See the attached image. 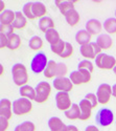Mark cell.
Masks as SVG:
<instances>
[{
  "label": "cell",
  "mask_w": 116,
  "mask_h": 131,
  "mask_svg": "<svg viewBox=\"0 0 116 131\" xmlns=\"http://www.w3.org/2000/svg\"><path fill=\"white\" fill-rule=\"evenodd\" d=\"M12 77L15 85L19 87L27 85L28 72L26 66L22 63H15L12 66Z\"/></svg>",
  "instance_id": "6da1fadb"
},
{
  "label": "cell",
  "mask_w": 116,
  "mask_h": 131,
  "mask_svg": "<svg viewBox=\"0 0 116 131\" xmlns=\"http://www.w3.org/2000/svg\"><path fill=\"white\" fill-rule=\"evenodd\" d=\"M48 59L45 52L39 51L35 56L31 58L30 61V69L35 74H40L41 72H44L47 64H48Z\"/></svg>",
  "instance_id": "7a4b0ae2"
},
{
  "label": "cell",
  "mask_w": 116,
  "mask_h": 131,
  "mask_svg": "<svg viewBox=\"0 0 116 131\" xmlns=\"http://www.w3.org/2000/svg\"><path fill=\"white\" fill-rule=\"evenodd\" d=\"M36 100L35 102L38 104H43L48 101L49 96L51 94L52 87L47 81H41L39 82L36 87Z\"/></svg>",
  "instance_id": "3957f363"
},
{
  "label": "cell",
  "mask_w": 116,
  "mask_h": 131,
  "mask_svg": "<svg viewBox=\"0 0 116 131\" xmlns=\"http://www.w3.org/2000/svg\"><path fill=\"white\" fill-rule=\"evenodd\" d=\"M33 101L25 97H19L13 102V112L16 115H26L33 111Z\"/></svg>",
  "instance_id": "277c9868"
},
{
  "label": "cell",
  "mask_w": 116,
  "mask_h": 131,
  "mask_svg": "<svg viewBox=\"0 0 116 131\" xmlns=\"http://www.w3.org/2000/svg\"><path fill=\"white\" fill-rule=\"evenodd\" d=\"M96 67L99 69H105V70H113L114 67L116 66V59L113 56L107 54L105 52L99 53L98 56L94 60Z\"/></svg>",
  "instance_id": "5b68a950"
},
{
  "label": "cell",
  "mask_w": 116,
  "mask_h": 131,
  "mask_svg": "<svg viewBox=\"0 0 116 131\" xmlns=\"http://www.w3.org/2000/svg\"><path fill=\"white\" fill-rule=\"evenodd\" d=\"M69 79L71 80L73 85L87 84V83L91 82V80H92V73L88 70L78 69V70H73L70 72Z\"/></svg>",
  "instance_id": "8992f818"
},
{
  "label": "cell",
  "mask_w": 116,
  "mask_h": 131,
  "mask_svg": "<svg viewBox=\"0 0 116 131\" xmlns=\"http://www.w3.org/2000/svg\"><path fill=\"white\" fill-rule=\"evenodd\" d=\"M96 123L101 127H108L114 122V113L110 108H101L95 115Z\"/></svg>",
  "instance_id": "52a82bcc"
},
{
  "label": "cell",
  "mask_w": 116,
  "mask_h": 131,
  "mask_svg": "<svg viewBox=\"0 0 116 131\" xmlns=\"http://www.w3.org/2000/svg\"><path fill=\"white\" fill-rule=\"evenodd\" d=\"M81 54L86 60H95V58L101 53V48L97 45L96 42H91L87 45H83L80 47Z\"/></svg>",
  "instance_id": "ba28073f"
},
{
  "label": "cell",
  "mask_w": 116,
  "mask_h": 131,
  "mask_svg": "<svg viewBox=\"0 0 116 131\" xmlns=\"http://www.w3.org/2000/svg\"><path fill=\"white\" fill-rule=\"evenodd\" d=\"M96 96H97V100L98 103L101 105H107L112 95V86L109 85L108 83H102L97 87V90H96Z\"/></svg>",
  "instance_id": "9c48e42d"
},
{
  "label": "cell",
  "mask_w": 116,
  "mask_h": 131,
  "mask_svg": "<svg viewBox=\"0 0 116 131\" xmlns=\"http://www.w3.org/2000/svg\"><path fill=\"white\" fill-rule=\"evenodd\" d=\"M73 85L71 80L67 77L64 78H56L52 81V87L58 90V92H70L73 89Z\"/></svg>",
  "instance_id": "30bf717a"
},
{
  "label": "cell",
  "mask_w": 116,
  "mask_h": 131,
  "mask_svg": "<svg viewBox=\"0 0 116 131\" xmlns=\"http://www.w3.org/2000/svg\"><path fill=\"white\" fill-rule=\"evenodd\" d=\"M56 105L61 111H67L72 106V102L68 92H57L56 94Z\"/></svg>",
  "instance_id": "8fae6325"
},
{
  "label": "cell",
  "mask_w": 116,
  "mask_h": 131,
  "mask_svg": "<svg viewBox=\"0 0 116 131\" xmlns=\"http://www.w3.org/2000/svg\"><path fill=\"white\" fill-rule=\"evenodd\" d=\"M13 113V102L5 97L0 100V117H4L9 121Z\"/></svg>",
  "instance_id": "7c38bea8"
},
{
  "label": "cell",
  "mask_w": 116,
  "mask_h": 131,
  "mask_svg": "<svg viewBox=\"0 0 116 131\" xmlns=\"http://www.w3.org/2000/svg\"><path fill=\"white\" fill-rule=\"evenodd\" d=\"M85 29L91 36H99L101 30L104 29V26H102V23L99 20L93 18V19H89L86 22Z\"/></svg>",
  "instance_id": "4fadbf2b"
},
{
  "label": "cell",
  "mask_w": 116,
  "mask_h": 131,
  "mask_svg": "<svg viewBox=\"0 0 116 131\" xmlns=\"http://www.w3.org/2000/svg\"><path fill=\"white\" fill-rule=\"evenodd\" d=\"M48 127L50 131H69V125H66L58 116H51L48 119Z\"/></svg>",
  "instance_id": "5bb4252c"
},
{
  "label": "cell",
  "mask_w": 116,
  "mask_h": 131,
  "mask_svg": "<svg viewBox=\"0 0 116 131\" xmlns=\"http://www.w3.org/2000/svg\"><path fill=\"white\" fill-rule=\"evenodd\" d=\"M80 105V109H81V116L80 119L81 121H88V119L91 117V113H92V105L90 104L89 101H87L85 97L83 100L80 101L79 103Z\"/></svg>",
  "instance_id": "9a60e30c"
},
{
  "label": "cell",
  "mask_w": 116,
  "mask_h": 131,
  "mask_svg": "<svg viewBox=\"0 0 116 131\" xmlns=\"http://www.w3.org/2000/svg\"><path fill=\"white\" fill-rule=\"evenodd\" d=\"M78 1H71V0H56V5L59 7L60 12L63 16H66L70 10L75 9V3Z\"/></svg>",
  "instance_id": "2e32d148"
},
{
  "label": "cell",
  "mask_w": 116,
  "mask_h": 131,
  "mask_svg": "<svg viewBox=\"0 0 116 131\" xmlns=\"http://www.w3.org/2000/svg\"><path fill=\"white\" fill-rule=\"evenodd\" d=\"M96 43L101 50H108L113 46V39L108 34H100L96 38Z\"/></svg>",
  "instance_id": "e0dca14e"
},
{
  "label": "cell",
  "mask_w": 116,
  "mask_h": 131,
  "mask_svg": "<svg viewBox=\"0 0 116 131\" xmlns=\"http://www.w3.org/2000/svg\"><path fill=\"white\" fill-rule=\"evenodd\" d=\"M16 18V12L12 9H5L0 14V24L3 25H13Z\"/></svg>",
  "instance_id": "ac0fdd59"
},
{
  "label": "cell",
  "mask_w": 116,
  "mask_h": 131,
  "mask_svg": "<svg viewBox=\"0 0 116 131\" xmlns=\"http://www.w3.org/2000/svg\"><path fill=\"white\" fill-rule=\"evenodd\" d=\"M33 12H34V16L36 19H41L46 16L47 13V8L45 6V4L43 2L40 1H33Z\"/></svg>",
  "instance_id": "d6986e66"
},
{
  "label": "cell",
  "mask_w": 116,
  "mask_h": 131,
  "mask_svg": "<svg viewBox=\"0 0 116 131\" xmlns=\"http://www.w3.org/2000/svg\"><path fill=\"white\" fill-rule=\"evenodd\" d=\"M91 38H92V36L86 29H81L75 34V41L81 46L87 45L89 43H91Z\"/></svg>",
  "instance_id": "ffe728a7"
},
{
  "label": "cell",
  "mask_w": 116,
  "mask_h": 131,
  "mask_svg": "<svg viewBox=\"0 0 116 131\" xmlns=\"http://www.w3.org/2000/svg\"><path fill=\"white\" fill-rule=\"evenodd\" d=\"M19 93L21 97H25L30 101H35L36 100V89L35 87H31L29 85H24L19 88Z\"/></svg>",
  "instance_id": "44dd1931"
},
{
  "label": "cell",
  "mask_w": 116,
  "mask_h": 131,
  "mask_svg": "<svg viewBox=\"0 0 116 131\" xmlns=\"http://www.w3.org/2000/svg\"><path fill=\"white\" fill-rule=\"evenodd\" d=\"M57 68H58V63L55 60H49L48 64L44 70V77L46 79H56L57 78Z\"/></svg>",
  "instance_id": "7402d4cb"
},
{
  "label": "cell",
  "mask_w": 116,
  "mask_h": 131,
  "mask_svg": "<svg viewBox=\"0 0 116 131\" xmlns=\"http://www.w3.org/2000/svg\"><path fill=\"white\" fill-rule=\"evenodd\" d=\"M39 28L40 30H42L45 34V32L49 29H52L55 28V21L52 20V18L48 17V16H45L43 18H41L39 20Z\"/></svg>",
  "instance_id": "603a6c76"
},
{
  "label": "cell",
  "mask_w": 116,
  "mask_h": 131,
  "mask_svg": "<svg viewBox=\"0 0 116 131\" xmlns=\"http://www.w3.org/2000/svg\"><path fill=\"white\" fill-rule=\"evenodd\" d=\"M65 116L70 119V121H75V119H80L81 116V109H80V105L73 103L72 106L68 109L67 111H65Z\"/></svg>",
  "instance_id": "cb8c5ba5"
},
{
  "label": "cell",
  "mask_w": 116,
  "mask_h": 131,
  "mask_svg": "<svg viewBox=\"0 0 116 131\" xmlns=\"http://www.w3.org/2000/svg\"><path fill=\"white\" fill-rule=\"evenodd\" d=\"M102 26H104V29L106 30V34L110 36L116 34V18L111 17V18L106 19L104 21Z\"/></svg>",
  "instance_id": "d4e9b609"
},
{
  "label": "cell",
  "mask_w": 116,
  "mask_h": 131,
  "mask_svg": "<svg viewBox=\"0 0 116 131\" xmlns=\"http://www.w3.org/2000/svg\"><path fill=\"white\" fill-rule=\"evenodd\" d=\"M27 25V18L23 15L22 12H16V18L13 23L15 29H23Z\"/></svg>",
  "instance_id": "484cf974"
},
{
  "label": "cell",
  "mask_w": 116,
  "mask_h": 131,
  "mask_svg": "<svg viewBox=\"0 0 116 131\" xmlns=\"http://www.w3.org/2000/svg\"><path fill=\"white\" fill-rule=\"evenodd\" d=\"M65 19H66V22L70 26H75V25H78L80 23L81 16H80V13L78 12L76 9H72L65 16Z\"/></svg>",
  "instance_id": "4316f807"
},
{
  "label": "cell",
  "mask_w": 116,
  "mask_h": 131,
  "mask_svg": "<svg viewBox=\"0 0 116 131\" xmlns=\"http://www.w3.org/2000/svg\"><path fill=\"white\" fill-rule=\"evenodd\" d=\"M44 35H45V40L49 43L50 45L55 44V43H57L59 40H61V36H60L59 31L56 28H52V29L47 30Z\"/></svg>",
  "instance_id": "83f0119b"
},
{
  "label": "cell",
  "mask_w": 116,
  "mask_h": 131,
  "mask_svg": "<svg viewBox=\"0 0 116 131\" xmlns=\"http://www.w3.org/2000/svg\"><path fill=\"white\" fill-rule=\"evenodd\" d=\"M44 45V43H43V40H42L39 36H34V37H31L28 41V46L31 50H35V51H38L43 47Z\"/></svg>",
  "instance_id": "f1b7e54d"
},
{
  "label": "cell",
  "mask_w": 116,
  "mask_h": 131,
  "mask_svg": "<svg viewBox=\"0 0 116 131\" xmlns=\"http://www.w3.org/2000/svg\"><path fill=\"white\" fill-rule=\"evenodd\" d=\"M21 46V38L18 34H13L8 37V46L7 48L10 50H16Z\"/></svg>",
  "instance_id": "f546056e"
},
{
  "label": "cell",
  "mask_w": 116,
  "mask_h": 131,
  "mask_svg": "<svg viewBox=\"0 0 116 131\" xmlns=\"http://www.w3.org/2000/svg\"><path fill=\"white\" fill-rule=\"evenodd\" d=\"M14 131H36V125L30 121H25L17 125Z\"/></svg>",
  "instance_id": "4dcf8cb0"
},
{
  "label": "cell",
  "mask_w": 116,
  "mask_h": 131,
  "mask_svg": "<svg viewBox=\"0 0 116 131\" xmlns=\"http://www.w3.org/2000/svg\"><path fill=\"white\" fill-rule=\"evenodd\" d=\"M65 45H66V42L61 39L57 43H55V44L50 45V49L55 54H58V56L60 57L62 54V52H63V50H64V48H65Z\"/></svg>",
  "instance_id": "1f68e13d"
},
{
  "label": "cell",
  "mask_w": 116,
  "mask_h": 131,
  "mask_svg": "<svg viewBox=\"0 0 116 131\" xmlns=\"http://www.w3.org/2000/svg\"><path fill=\"white\" fill-rule=\"evenodd\" d=\"M22 13L27 20H36L33 12V2H26L22 7Z\"/></svg>",
  "instance_id": "d6a6232c"
},
{
  "label": "cell",
  "mask_w": 116,
  "mask_h": 131,
  "mask_svg": "<svg viewBox=\"0 0 116 131\" xmlns=\"http://www.w3.org/2000/svg\"><path fill=\"white\" fill-rule=\"evenodd\" d=\"M78 69H84V70H88L91 73L94 71V64L90 60H82L79 65H78Z\"/></svg>",
  "instance_id": "836d02e7"
},
{
  "label": "cell",
  "mask_w": 116,
  "mask_h": 131,
  "mask_svg": "<svg viewBox=\"0 0 116 131\" xmlns=\"http://www.w3.org/2000/svg\"><path fill=\"white\" fill-rule=\"evenodd\" d=\"M73 52H74V48H73L72 44L70 42H66L65 48H64V50H63V52H62V54L60 57L62 59H68V58H70L72 56Z\"/></svg>",
  "instance_id": "e575fe53"
},
{
  "label": "cell",
  "mask_w": 116,
  "mask_h": 131,
  "mask_svg": "<svg viewBox=\"0 0 116 131\" xmlns=\"http://www.w3.org/2000/svg\"><path fill=\"white\" fill-rule=\"evenodd\" d=\"M68 73V66L65 63H58L57 78H64Z\"/></svg>",
  "instance_id": "d590c367"
},
{
  "label": "cell",
  "mask_w": 116,
  "mask_h": 131,
  "mask_svg": "<svg viewBox=\"0 0 116 131\" xmlns=\"http://www.w3.org/2000/svg\"><path fill=\"white\" fill-rule=\"evenodd\" d=\"M15 34V28L13 25H3L0 24V35H4L6 37H9L10 35Z\"/></svg>",
  "instance_id": "8d00e7d4"
},
{
  "label": "cell",
  "mask_w": 116,
  "mask_h": 131,
  "mask_svg": "<svg viewBox=\"0 0 116 131\" xmlns=\"http://www.w3.org/2000/svg\"><path fill=\"white\" fill-rule=\"evenodd\" d=\"M85 99H86L87 101H89V102H90V104L92 105V107H93V108H95V107L98 105V100H97L96 93H92V92L87 93V94L85 95Z\"/></svg>",
  "instance_id": "74e56055"
},
{
  "label": "cell",
  "mask_w": 116,
  "mask_h": 131,
  "mask_svg": "<svg viewBox=\"0 0 116 131\" xmlns=\"http://www.w3.org/2000/svg\"><path fill=\"white\" fill-rule=\"evenodd\" d=\"M9 122L4 117H0V131H6L8 129Z\"/></svg>",
  "instance_id": "f35d334b"
},
{
  "label": "cell",
  "mask_w": 116,
  "mask_h": 131,
  "mask_svg": "<svg viewBox=\"0 0 116 131\" xmlns=\"http://www.w3.org/2000/svg\"><path fill=\"white\" fill-rule=\"evenodd\" d=\"M7 46H8V37L4 35H0V47L7 48Z\"/></svg>",
  "instance_id": "ab89813d"
},
{
  "label": "cell",
  "mask_w": 116,
  "mask_h": 131,
  "mask_svg": "<svg viewBox=\"0 0 116 131\" xmlns=\"http://www.w3.org/2000/svg\"><path fill=\"white\" fill-rule=\"evenodd\" d=\"M85 131H99V129L95 125H89V126L86 127Z\"/></svg>",
  "instance_id": "60d3db41"
},
{
  "label": "cell",
  "mask_w": 116,
  "mask_h": 131,
  "mask_svg": "<svg viewBox=\"0 0 116 131\" xmlns=\"http://www.w3.org/2000/svg\"><path fill=\"white\" fill-rule=\"evenodd\" d=\"M5 9H6V8H5V4H4V1H3V0H1V1H0V14H1V13H3Z\"/></svg>",
  "instance_id": "b9f144b4"
},
{
  "label": "cell",
  "mask_w": 116,
  "mask_h": 131,
  "mask_svg": "<svg viewBox=\"0 0 116 131\" xmlns=\"http://www.w3.org/2000/svg\"><path fill=\"white\" fill-rule=\"evenodd\" d=\"M112 95L114 97H116V83L114 85H112Z\"/></svg>",
  "instance_id": "7bdbcfd3"
},
{
  "label": "cell",
  "mask_w": 116,
  "mask_h": 131,
  "mask_svg": "<svg viewBox=\"0 0 116 131\" xmlns=\"http://www.w3.org/2000/svg\"><path fill=\"white\" fill-rule=\"evenodd\" d=\"M69 131H80L79 128L76 126H73V125H69Z\"/></svg>",
  "instance_id": "ee69618b"
},
{
  "label": "cell",
  "mask_w": 116,
  "mask_h": 131,
  "mask_svg": "<svg viewBox=\"0 0 116 131\" xmlns=\"http://www.w3.org/2000/svg\"><path fill=\"white\" fill-rule=\"evenodd\" d=\"M0 70H1V71H0V74H3V72H4V68H3V65H2V64L0 65Z\"/></svg>",
  "instance_id": "f6af8a7d"
},
{
  "label": "cell",
  "mask_w": 116,
  "mask_h": 131,
  "mask_svg": "<svg viewBox=\"0 0 116 131\" xmlns=\"http://www.w3.org/2000/svg\"><path fill=\"white\" fill-rule=\"evenodd\" d=\"M113 72H114V73H115V75H116V66L114 67V69H113Z\"/></svg>",
  "instance_id": "bcb514c9"
},
{
  "label": "cell",
  "mask_w": 116,
  "mask_h": 131,
  "mask_svg": "<svg viewBox=\"0 0 116 131\" xmlns=\"http://www.w3.org/2000/svg\"><path fill=\"white\" fill-rule=\"evenodd\" d=\"M115 18H116V9H115Z\"/></svg>",
  "instance_id": "7dc6e473"
},
{
  "label": "cell",
  "mask_w": 116,
  "mask_h": 131,
  "mask_svg": "<svg viewBox=\"0 0 116 131\" xmlns=\"http://www.w3.org/2000/svg\"><path fill=\"white\" fill-rule=\"evenodd\" d=\"M115 123H116V119H115Z\"/></svg>",
  "instance_id": "c3c4849f"
}]
</instances>
